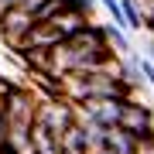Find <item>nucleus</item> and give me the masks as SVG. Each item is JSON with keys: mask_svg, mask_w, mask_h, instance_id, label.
I'll return each instance as SVG.
<instances>
[{"mask_svg": "<svg viewBox=\"0 0 154 154\" xmlns=\"http://www.w3.org/2000/svg\"><path fill=\"white\" fill-rule=\"evenodd\" d=\"M120 11H123V31H144V14L137 7V0H120Z\"/></svg>", "mask_w": 154, "mask_h": 154, "instance_id": "3", "label": "nucleus"}, {"mask_svg": "<svg viewBox=\"0 0 154 154\" xmlns=\"http://www.w3.org/2000/svg\"><path fill=\"white\" fill-rule=\"evenodd\" d=\"M123 106H127V99H93V103H79L75 116L89 130H113V127H120Z\"/></svg>", "mask_w": 154, "mask_h": 154, "instance_id": "1", "label": "nucleus"}, {"mask_svg": "<svg viewBox=\"0 0 154 154\" xmlns=\"http://www.w3.org/2000/svg\"><path fill=\"white\" fill-rule=\"evenodd\" d=\"M31 28H34L31 14H28V11H21V7H11V11H4V17H0V38L11 45V48H17Z\"/></svg>", "mask_w": 154, "mask_h": 154, "instance_id": "2", "label": "nucleus"}, {"mask_svg": "<svg viewBox=\"0 0 154 154\" xmlns=\"http://www.w3.org/2000/svg\"><path fill=\"white\" fill-rule=\"evenodd\" d=\"M7 137V113H4V96H0V140Z\"/></svg>", "mask_w": 154, "mask_h": 154, "instance_id": "4", "label": "nucleus"}]
</instances>
